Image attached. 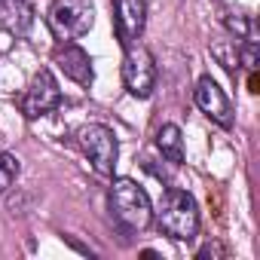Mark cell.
<instances>
[{
    "mask_svg": "<svg viewBox=\"0 0 260 260\" xmlns=\"http://www.w3.org/2000/svg\"><path fill=\"white\" fill-rule=\"evenodd\" d=\"M156 226L175 242H190L199 230V208L187 190H169L156 211Z\"/></svg>",
    "mask_w": 260,
    "mask_h": 260,
    "instance_id": "1",
    "label": "cell"
},
{
    "mask_svg": "<svg viewBox=\"0 0 260 260\" xmlns=\"http://www.w3.org/2000/svg\"><path fill=\"white\" fill-rule=\"evenodd\" d=\"M110 208L128 230H147L153 223V205L147 190L132 178H113L110 184Z\"/></svg>",
    "mask_w": 260,
    "mask_h": 260,
    "instance_id": "2",
    "label": "cell"
},
{
    "mask_svg": "<svg viewBox=\"0 0 260 260\" xmlns=\"http://www.w3.org/2000/svg\"><path fill=\"white\" fill-rule=\"evenodd\" d=\"M46 22L55 40H77L92 28L95 7H92V0H52Z\"/></svg>",
    "mask_w": 260,
    "mask_h": 260,
    "instance_id": "3",
    "label": "cell"
},
{
    "mask_svg": "<svg viewBox=\"0 0 260 260\" xmlns=\"http://www.w3.org/2000/svg\"><path fill=\"white\" fill-rule=\"evenodd\" d=\"M77 141H80L86 159L92 162V169L98 175L110 178L113 169H116V153H119V144H116L110 128L101 125V122H89V125H83L77 132Z\"/></svg>",
    "mask_w": 260,
    "mask_h": 260,
    "instance_id": "4",
    "label": "cell"
},
{
    "mask_svg": "<svg viewBox=\"0 0 260 260\" xmlns=\"http://www.w3.org/2000/svg\"><path fill=\"white\" fill-rule=\"evenodd\" d=\"M122 83L128 89V95L135 98H150L153 86H156V64L147 46L141 43H128L125 55H122Z\"/></svg>",
    "mask_w": 260,
    "mask_h": 260,
    "instance_id": "5",
    "label": "cell"
},
{
    "mask_svg": "<svg viewBox=\"0 0 260 260\" xmlns=\"http://www.w3.org/2000/svg\"><path fill=\"white\" fill-rule=\"evenodd\" d=\"M58 104H61L58 80L52 77L49 68L37 71V74L31 77V86H28L25 98H22V113H25L28 119H40V116H46L49 110H55Z\"/></svg>",
    "mask_w": 260,
    "mask_h": 260,
    "instance_id": "6",
    "label": "cell"
},
{
    "mask_svg": "<svg viewBox=\"0 0 260 260\" xmlns=\"http://www.w3.org/2000/svg\"><path fill=\"white\" fill-rule=\"evenodd\" d=\"M193 98H196L199 110H202L208 119H214L220 128H230V125H233V104H230L226 92H223L211 77H199V80H196Z\"/></svg>",
    "mask_w": 260,
    "mask_h": 260,
    "instance_id": "7",
    "label": "cell"
},
{
    "mask_svg": "<svg viewBox=\"0 0 260 260\" xmlns=\"http://www.w3.org/2000/svg\"><path fill=\"white\" fill-rule=\"evenodd\" d=\"M116 37L122 46L138 43L144 25H147V0H116Z\"/></svg>",
    "mask_w": 260,
    "mask_h": 260,
    "instance_id": "8",
    "label": "cell"
},
{
    "mask_svg": "<svg viewBox=\"0 0 260 260\" xmlns=\"http://www.w3.org/2000/svg\"><path fill=\"white\" fill-rule=\"evenodd\" d=\"M34 25L31 0H0V31L13 37H25Z\"/></svg>",
    "mask_w": 260,
    "mask_h": 260,
    "instance_id": "9",
    "label": "cell"
},
{
    "mask_svg": "<svg viewBox=\"0 0 260 260\" xmlns=\"http://www.w3.org/2000/svg\"><path fill=\"white\" fill-rule=\"evenodd\" d=\"M55 64L61 68V74H64L68 80H74V83H80V86H92V80H95L92 58H89L80 46H64V49H58Z\"/></svg>",
    "mask_w": 260,
    "mask_h": 260,
    "instance_id": "10",
    "label": "cell"
},
{
    "mask_svg": "<svg viewBox=\"0 0 260 260\" xmlns=\"http://www.w3.org/2000/svg\"><path fill=\"white\" fill-rule=\"evenodd\" d=\"M156 147L169 162H175V166L184 162V138H181V128L175 122H166L156 132Z\"/></svg>",
    "mask_w": 260,
    "mask_h": 260,
    "instance_id": "11",
    "label": "cell"
},
{
    "mask_svg": "<svg viewBox=\"0 0 260 260\" xmlns=\"http://www.w3.org/2000/svg\"><path fill=\"white\" fill-rule=\"evenodd\" d=\"M223 25L230 34H236V40H254V22L242 13H226L223 16Z\"/></svg>",
    "mask_w": 260,
    "mask_h": 260,
    "instance_id": "12",
    "label": "cell"
},
{
    "mask_svg": "<svg viewBox=\"0 0 260 260\" xmlns=\"http://www.w3.org/2000/svg\"><path fill=\"white\" fill-rule=\"evenodd\" d=\"M19 178V159L13 153H0V193H7Z\"/></svg>",
    "mask_w": 260,
    "mask_h": 260,
    "instance_id": "13",
    "label": "cell"
},
{
    "mask_svg": "<svg viewBox=\"0 0 260 260\" xmlns=\"http://www.w3.org/2000/svg\"><path fill=\"white\" fill-rule=\"evenodd\" d=\"M211 55H214L230 74H236V68H239V49H236V43H214V46H211Z\"/></svg>",
    "mask_w": 260,
    "mask_h": 260,
    "instance_id": "14",
    "label": "cell"
},
{
    "mask_svg": "<svg viewBox=\"0 0 260 260\" xmlns=\"http://www.w3.org/2000/svg\"><path fill=\"white\" fill-rule=\"evenodd\" d=\"M208 254H220V248H211V245H208V248L199 251V257H208Z\"/></svg>",
    "mask_w": 260,
    "mask_h": 260,
    "instance_id": "15",
    "label": "cell"
},
{
    "mask_svg": "<svg viewBox=\"0 0 260 260\" xmlns=\"http://www.w3.org/2000/svg\"><path fill=\"white\" fill-rule=\"evenodd\" d=\"M0 141H4V138H0Z\"/></svg>",
    "mask_w": 260,
    "mask_h": 260,
    "instance_id": "16",
    "label": "cell"
}]
</instances>
